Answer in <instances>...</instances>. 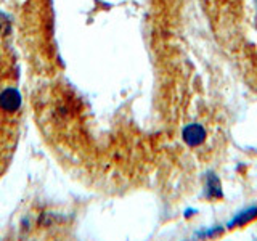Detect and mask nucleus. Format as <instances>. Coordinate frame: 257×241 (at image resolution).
<instances>
[{
    "instance_id": "obj_1",
    "label": "nucleus",
    "mask_w": 257,
    "mask_h": 241,
    "mask_svg": "<svg viewBox=\"0 0 257 241\" xmlns=\"http://www.w3.org/2000/svg\"><path fill=\"white\" fill-rule=\"evenodd\" d=\"M0 106L8 112H15L21 106V95L16 88H5L0 93Z\"/></svg>"
},
{
    "instance_id": "obj_2",
    "label": "nucleus",
    "mask_w": 257,
    "mask_h": 241,
    "mask_svg": "<svg viewBox=\"0 0 257 241\" xmlns=\"http://www.w3.org/2000/svg\"><path fill=\"white\" fill-rule=\"evenodd\" d=\"M204 139H206V131L199 124H190L188 127H185L183 140L190 147H198V145L204 142Z\"/></svg>"
},
{
    "instance_id": "obj_3",
    "label": "nucleus",
    "mask_w": 257,
    "mask_h": 241,
    "mask_svg": "<svg viewBox=\"0 0 257 241\" xmlns=\"http://www.w3.org/2000/svg\"><path fill=\"white\" fill-rule=\"evenodd\" d=\"M209 191H211L212 196H220V187H219V180L215 177H209Z\"/></svg>"
},
{
    "instance_id": "obj_4",
    "label": "nucleus",
    "mask_w": 257,
    "mask_h": 241,
    "mask_svg": "<svg viewBox=\"0 0 257 241\" xmlns=\"http://www.w3.org/2000/svg\"><path fill=\"white\" fill-rule=\"evenodd\" d=\"M10 29V24H8L7 18L4 15H0V34H4V32H8Z\"/></svg>"
}]
</instances>
